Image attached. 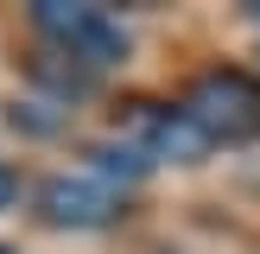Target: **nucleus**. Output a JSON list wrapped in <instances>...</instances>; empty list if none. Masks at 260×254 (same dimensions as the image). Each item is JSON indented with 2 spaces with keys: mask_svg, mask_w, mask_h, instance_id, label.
Instances as JSON below:
<instances>
[{
  "mask_svg": "<svg viewBox=\"0 0 260 254\" xmlns=\"http://www.w3.org/2000/svg\"><path fill=\"white\" fill-rule=\"evenodd\" d=\"M184 114L203 127V140H260V76L248 70H203L184 96Z\"/></svg>",
  "mask_w": 260,
  "mask_h": 254,
  "instance_id": "1",
  "label": "nucleus"
},
{
  "mask_svg": "<svg viewBox=\"0 0 260 254\" xmlns=\"http://www.w3.org/2000/svg\"><path fill=\"white\" fill-rule=\"evenodd\" d=\"M32 25H38V32H45L57 51H70L89 76L127 57V32H121V19H114V13H102V7H63V0H38V7H32Z\"/></svg>",
  "mask_w": 260,
  "mask_h": 254,
  "instance_id": "2",
  "label": "nucleus"
},
{
  "mask_svg": "<svg viewBox=\"0 0 260 254\" xmlns=\"http://www.w3.org/2000/svg\"><path fill=\"white\" fill-rule=\"evenodd\" d=\"M121 127H127V146H140L146 159H197L210 146L203 127L184 108H165V102H127Z\"/></svg>",
  "mask_w": 260,
  "mask_h": 254,
  "instance_id": "3",
  "label": "nucleus"
},
{
  "mask_svg": "<svg viewBox=\"0 0 260 254\" xmlns=\"http://www.w3.org/2000/svg\"><path fill=\"white\" fill-rule=\"evenodd\" d=\"M38 203H45L51 223L63 229H102L121 216V190L108 184V178H51L45 190H38Z\"/></svg>",
  "mask_w": 260,
  "mask_h": 254,
  "instance_id": "4",
  "label": "nucleus"
},
{
  "mask_svg": "<svg viewBox=\"0 0 260 254\" xmlns=\"http://www.w3.org/2000/svg\"><path fill=\"white\" fill-rule=\"evenodd\" d=\"M89 159H95V172H108V178H146L152 172V159L140 146H127V140L121 146H89Z\"/></svg>",
  "mask_w": 260,
  "mask_h": 254,
  "instance_id": "5",
  "label": "nucleus"
},
{
  "mask_svg": "<svg viewBox=\"0 0 260 254\" xmlns=\"http://www.w3.org/2000/svg\"><path fill=\"white\" fill-rule=\"evenodd\" d=\"M13 197H19V172H13V165H0V210H7Z\"/></svg>",
  "mask_w": 260,
  "mask_h": 254,
  "instance_id": "6",
  "label": "nucleus"
},
{
  "mask_svg": "<svg viewBox=\"0 0 260 254\" xmlns=\"http://www.w3.org/2000/svg\"><path fill=\"white\" fill-rule=\"evenodd\" d=\"M0 254H13V248H0Z\"/></svg>",
  "mask_w": 260,
  "mask_h": 254,
  "instance_id": "7",
  "label": "nucleus"
}]
</instances>
